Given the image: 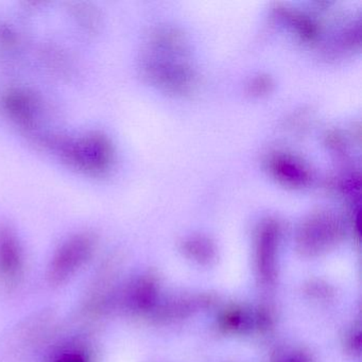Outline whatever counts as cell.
<instances>
[{"label": "cell", "mask_w": 362, "mask_h": 362, "mask_svg": "<svg viewBox=\"0 0 362 362\" xmlns=\"http://www.w3.org/2000/svg\"><path fill=\"white\" fill-rule=\"evenodd\" d=\"M276 169L279 170V175L284 177V179L289 180L292 182H302L305 179L304 173L302 169L298 168L296 165L292 164V163H288V160H279L277 163Z\"/></svg>", "instance_id": "6da1fadb"}]
</instances>
